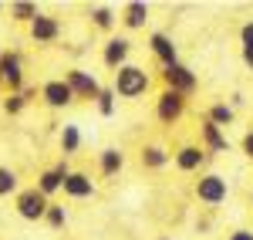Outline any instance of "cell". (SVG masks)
<instances>
[{"label":"cell","mask_w":253,"mask_h":240,"mask_svg":"<svg viewBox=\"0 0 253 240\" xmlns=\"http://www.w3.org/2000/svg\"><path fill=\"white\" fill-rule=\"evenodd\" d=\"M149 71L145 68H138V64H125V68H118L115 71V81H112V92H115L118 98H138V95H145L149 92Z\"/></svg>","instance_id":"1"},{"label":"cell","mask_w":253,"mask_h":240,"mask_svg":"<svg viewBox=\"0 0 253 240\" xmlns=\"http://www.w3.org/2000/svg\"><path fill=\"white\" fill-rule=\"evenodd\" d=\"M14 206H17V213L24 217V220H31V223H38L44 220V213H47V206H51V200L41 193L38 186H31V190H20L17 193V200H14Z\"/></svg>","instance_id":"2"},{"label":"cell","mask_w":253,"mask_h":240,"mask_svg":"<svg viewBox=\"0 0 253 240\" xmlns=\"http://www.w3.org/2000/svg\"><path fill=\"white\" fill-rule=\"evenodd\" d=\"M186 95H179V92H172V88H162L156 98V115L162 125H175V122L186 115Z\"/></svg>","instance_id":"3"},{"label":"cell","mask_w":253,"mask_h":240,"mask_svg":"<svg viewBox=\"0 0 253 240\" xmlns=\"http://www.w3.org/2000/svg\"><path fill=\"white\" fill-rule=\"evenodd\" d=\"M226 196H230V186H226V180H223L219 173H206V176L196 180V200H199V203H206V206H219Z\"/></svg>","instance_id":"4"},{"label":"cell","mask_w":253,"mask_h":240,"mask_svg":"<svg viewBox=\"0 0 253 240\" xmlns=\"http://www.w3.org/2000/svg\"><path fill=\"white\" fill-rule=\"evenodd\" d=\"M0 85L7 88V95L24 92V61L17 51H3L0 54Z\"/></svg>","instance_id":"5"},{"label":"cell","mask_w":253,"mask_h":240,"mask_svg":"<svg viewBox=\"0 0 253 240\" xmlns=\"http://www.w3.org/2000/svg\"><path fill=\"white\" fill-rule=\"evenodd\" d=\"M64 81H68V88L75 92V98L95 101L98 95H101V81H98L91 71H84V68H71V71L64 75Z\"/></svg>","instance_id":"6"},{"label":"cell","mask_w":253,"mask_h":240,"mask_svg":"<svg viewBox=\"0 0 253 240\" xmlns=\"http://www.w3.org/2000/svg\"><path fill=\"white\" fill-rule=\"evenodd\" d=\"M162 81H166V88H172L179 95H193L196 88H199V78H196V71H189L186 64H169V68H162Z\"/></svg>","instance_id":"7"},{"label":"cell","mask_w":253,"mask_h":240,"mask_svg":"<svg viewBox=\"0 0 253 240\" xmlns=\"http://www.w3.org/2000/svg\"><path fill=\"white\" fill-rule=\"evenodd\" d=\"M41 98H44L47 108H68V105L75 101V92L68 88L64 78H54V81H44V85H41Z\"/></svg>","instance_id":"8"},{"label":"cell","mask_w":253,"mask_h":240,"mask_svg":"<svg viewBox=\"0 0 253 240\" xmlns=\"http://www.w3.org/2000/svg\"><path fill=\"white\" fill-rule=\"evenodd\" d=\"M128 54H132V41L128 38H108L105 41V51H101V61L118 71V68H125L128 64Z\"/></svg>","instance_id":"9"},{"label":"cell","mask_w":253,"mask_h":240,"mask_svg":"<svg viewBox=\"0 0 253 240\" xmlns=\"http://www.w3.org/2000/svg\"><path fill=\"white\" fill-rule=\"evenodd\" d=\"M206 159H210V152L203 145H179L175 149V169H182V173H199Z\"/></svg>","instance_id":"10"},{"label":"cell","mask_w":253,"mask_h":240,"mask_svg":"<svg viewBox=\"0 0 253 240\" xmlns=\"http://www.w3.org/2000/svg\"><path fill=\"white\" fill-rule=\"evenodd\" d=\"M68 173H71V169H68V162L61 159L54 169H44V173L38 176V190L44 193V196H47V200H51L54 193H61V190H64V180H68Z\"/></svg>","instance_id":"11"},{"label":"cell","mask_w":253,"mask_h":240,"mask_svg":"<svg viewBox=\"0 0 253 240\" xmlns=\"http://www.w3.org/2000/svg\"><path fill=\"white\" fill-rule=\"evenodd\" d=\"M31 38L38 41V44H54V41L61 38L58 17H51V14H38V17L31 20Z\"/></svg>","instance_id":"12"},{"label":"cell","mask_w":253,"mask_h":240,"mask_svg":"<svg viewBox=\"0 0 253 240\" xmlns=\"http://www.w3.org/2000/svg\"><path fill=\"white\" fill-rule=\"evenodd\" d=\"M64 196H71V200H91L95 196V180L88 176V173H68V180H64Z\"/></svg>","instance_id":"13"},{"label":"cell","mask_w":253,"mask_h":240,"mask_svg":"<svg viewBox=\"0 0 253 240\" xmlns=\"http://www.w3.org/2000/svg\"><path fill=\"white\" fill-rule=\"evenodd\" d=\"M199 136H203V149H206V152H230V139H226V132H223L219 125H213L210 119H203Z\"/></svg>","instance_id":"14"},{"label":"cell","mask_w":253,"mask_h":240,"mask_svg":"<svg viewBox=\"0 0 253 240\" xmlns=\"http://www.w3.org/2000/svg\"><path fill=\"white\" fill-rule=\"evenodd\" d=\"M149 48H152V54L159 58V64H162V68L179 64V51H175V44H172V38H169V34L156 31V34L149 38Z\"/></svg>","instance_id":"15"},{"label":"cell","mask_w":253,"mask_h":240,"mask_svg":"<svg viewBox=\"0 0 253 240\" xmlns=\"http://www.w3.org/2000/svg\"><path fill=\"white\" fill-rule=\"evenodd\" d=\"M122 166H125V152H122V149L108 145V149L98 152V169H101V176H118Z\"/></svg>","instance_id":"16"},{"label":"cell","mask_w":253,"mask_h":240,"mask_svg":"<svg viewBox=\"0 0 253 240\" xmlns=\"http://www.w3.org/2000/svg\"><path fill=\"white\" fill-rule=\"evenodd\" d=\"M145 20H149V3H142V0L125 3V10H122V24H125L128 31H142Z\"/></svg>","instance_id":"17"},{"label":"cell","mask_w":253,"mask_h":240,"mask_svg":"<svg viewBox=\"0 0 253 240\" xmlns=\"http://www.w3.org/2000/svg\"><path fill=\"white\" fill-rule=\"evenodd\" d=\"M138 162H142V169H162V166H169V152L162 145H142Z\"/></svg>","instance_id":"18"},{"label":"cell","mask_w":253,"mask_h":240,"mask_svg":"<svg viewBox=\"0 0 253 240\" xmlns=\"http://www.w3.org/2000/svg\"><path fill=\"white\" fill-rule=\"evenodd\" d=\"M206 119L213 122V125H219V129H226V125H233L236 112H233V105H226V101H216L213 108L206 112Z\"/></svg>","instance_id":"19"},{"label":"cell","mask_w":253,"mask_h":240,"mask_svg":"<svg viewBox=\"0 0 253 240\" xmlns=\"http://www.w3.org/2000/svg\"><path fill=\"white\" fill-rule=\"evenodd\" d=\"M81 149V129L78 125H64L61 129V152L64 156H75Z\"/></svg>","instance_id":"20"},{"label":"cell","mask_w":253,"mask_h":240,"mask_svg":"<svg viewBox=\"0 0 253 240\" xmlns=\"http://www.w3.org/2000/svg\"><path fill=\"white\" fill-rule=\"evenodd\" d=\"M31 95H34L31 88H24V92H14V95H7V98H3V112H7V115H20V112L27 108Z\"/></svg>","instance_id":"21"},{"label":"cell","mask_w":253,"mask_h":240,"mask_svg":"<svg viewBox=\"0 0 253 240\" xmlns=\"http://www.w3.org/2000/svg\"><path fill=\"white\" fill-rule=\"evenodd\" d=\"M38 14H41L38 3H31V0H14V3H10V17L14 20H27V24H31Z\"/></svg>","instance_id":"22"},{"label":"cell","mask_w":253,"mask_h":240,"mask_svg":"<svg viewBox=\"0 0 253 240\" xmlns=\"http://www.w3.org/2000/svg\"><path fill=\"white\" fill-rule=\"evenodd\" d=\"M115 10L112 7H91V24H95L98 31H112L115 27Z\"/></svg>","instance_id":"23"},{"label":"cell","mask_w":253,"mask_h":240,"mask_svg":"<svg viewBox=\"0 0 253 240\" xmlns=\"http://www.w3.org/2000/svg\"><path fill=\"white\" fill-rule=\"evenodd\" d=\"M44 223H47L51 230H64V227H68V210H64L61 203H51L47 213H44Z\"/></svg>","instance_id":"24"},{"label":"cell","mask_w":253,"mask_h":240,"mask_svg":"<svg viewBox=\"0 0 253 240\" xmlns=\"http://www.w3.org/2000/svg\"><path fill=\"white\" fill-rule=\"evenodd\" d=\"M17 186H20L17 173H14L10 166H0V196H10V193H20Z\"/></svg>","instance_id":"25"},{"label":"cell","mask_w":253,"mask_h":240,"mask_svg":"<svg viewBox=\"0 0 253 240\" xmlns=\"http://www.w3.org/2000/svg\"><path fill=\"white\" fill-rule=\"evenodd\" d=\"M115 92H112V88H101V95H98L95 98V105H98V112H101V115H115Z\"/></svg>","instance_id":"26"},{"label":"cell","mask_w":253,"mask_h":240,"mask_svg":"<svg viewBox=\"0 0 253 240\" xmlns=\"http://www.w3.org/2000/svg\"><path fill=\"white\" fill-rule=\"evenodd\" d=\"M240 44H243V51H253V20L240 27Z\"/></svg>","instance_id":"27"},{"label":"cell","mask_w":253,"mask_h":240,"mask_svg":"<svg viewBox=\"0 0 253 240\" xmlns=\"http://www.w3.org/2000/svg\"><path fill=\"white\" fill-rule=\"evenodd\" d=\"M240 149H243V156H247V159L253 162V129L247 132V136H243V142H240Z\"/></svg>","instance_id":"28"},{"label":"cell","mask_w":253,"mask_h":240,"mask_svg":"<svg viewBox=\"0 0 253 240\" xmlns=\"http://www.w3.org/2000/svg\"><path fill=\"white\" fill-rule=\"evenodd\" d=\"M230 240H253V230H247V227H243V230H233Z\"/></svg>","instance_id":"29"},{"label":"cell","mask_w":253,"mask_h":240,"mask_svg":"<svg viewBox=\"0 0 253 240\" xmlns=\"http://www.w3.org/2000/svg\"><path fill=\"white\" fill-rule=\"evenodd\" d=\"M243 64H247V68H253V51H243Z\"/></svg>","instance_id":"30"},{"label":"cell","mask_w":253,"mask_h":240,"mask_svg":"<svg viewBox=\"0 0 253 240\" xmlns=\"http://www.w3.org/2000/svg\"><path fill=\"white\" fill-rule=\"evenodd\" d=\"M250 203H253V190H250Z\"/></svg>","instance_id":"31"},{"label":"cell","mask_w":253,"mask_h":240,"mask_svg":"<svg viewBox=\"0 0 253 240\" xmlns=\"http://www.w3.org/2000/svg\"><path fill=\"white\" fill-rule=\"evenodd\" d=\"M0 14H3V3H0Z\"/></svg>","instance_id":"32"}]
</instances>
